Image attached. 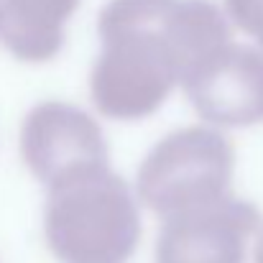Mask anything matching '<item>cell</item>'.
Instances as JSON below:
<instances>
[{
	"mask_svg": "<svg viewBox=\"0 0 263 263\" xmlns=\"http://www.w3.org/2000/svg\"><path fill=\"white\" fill-rule=\"evenodd\" d=\"M179 0H107L97 15L100 51L89 69V97L110 120L154 115L176 87L181 62L174 44Z\"/></svg>",
	"mask_w": 263,
	"mask_h": 263,
	"instance_id": "cell-1",
	"label": "cell"
},
{
	"mask_svg": "<svg viewBox=\"0 0 263 263\" xmlns=\"http://www.w3.org/2000/svg\"><path fill=\"white\" fill-rule=\"evenodd\" d=\"M141 199L112 164L46 189L44 240L59 263H128L143 235Z\"/></svg>",
	"mask_w": 263,
	"mask_h": 263,
	"instance_id": "cell-2",
	"label": "cell"
},
{
	"mask_svg": "<svg viewBox=\"0 0 263 263\" xmlns=\"http://www.w3.org/2000/svg\"><path fill=\"white\" fill-rule=\"evenodd\" d=\"M235 146L225 130L204 123L161 136L141 159L136 194L159 222L220 204L233 194Z\"/></svg>",
	"mask_w": 263,
	"mask_h": 263,
	"instance_id": "cell-3",
	"label": "cell"
},
{
	"mask_svg": "<svg viewBox=\"0 0 263 263\" xmlns=\"http://www.w3.org/2000/svg\"><path fill=\"white\" fill-rule=\"evenodd\" d=\"M18 154L44 189L77 172L110 164L102 125L85 107L64 100H41L23 115Z\"/></svg>",
	"mask_w": 263,
	"mask_h": 263,
	"instance_id": "cell-4",
	"label": "cell"
},
{
	"mask_svg": "<svg viewBox=\"0 0 263 263\" xmlns=\"http://www.w3.org/2000/svg\"><path fill=\"white\" fill-rule=\"evenodd\" d=\"M184 97L204 125L217 130L263 123V51L233 41L184 82Z\"/></svg>",
	"mask_w": 263,
	"mask_h": 263,
	"instance_id": "cell-5",
	"label": "cell"
},
{
	"mask_svg": "<svg viewBox=\"0 0 263 263\" xmlns=\"http://www.w3.org/2000/svg\"><path fill=\"white\" fill-rule=\"evenodd\" d=\"M263 220L253 202L230 197L199 212L161 222L156 263H246Z\"/></svg>",
	"mask_w": 263,
	"mask_h": 263,
	"instance_id": "cell-6",
	"label": "cell"
},
{
	"mask_svg": "<svg viewBox=\"0 0 263 263\" xmlns=\"http://www.w3.org/2000/svg\"><path fill=\"white\" fill-rule=\"evenodd\" d=\"M82 0H0V44L23 64L51 62Z\"/></svg>",
	"mask_w": 263,
	"mask_h": 263,
	"instance_id": "cell-7",
	"label": "cell"
},
{
	"mask_svg": "<svg viewBox=\"0 0 263 263\" xmlns=\"http://www.w3.org/2000/svg\"><path fill=\"white\" fill-rule=\"evenodd\" d=\"M222 8L235 31L251 36V41L263 51V0H222Z\"/></svg>",
	"mask_w": 263,
	"mask_h": 263,
	"instance_id": "cell-8",
	"label": "cell"
},
{
	"mask_svg": "<svg viewBox=\"0 0 263 263\" xmlns=\"http://www.w3.org/2000/svg\"><path fill=\"white\" fill-rule=\"evenodd\" d=\"M253 263H263V225L253 240Z\"/></svg>",
	"mask_w": 263,
	"mask_h": 263,
	"instance_id": "cell-9",
	"label": "cell"
}]
</instances>
